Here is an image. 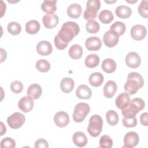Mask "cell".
Wrapping results in <instances>:
<instances>
[{
  "mask_svg": "<svg viewBox=\"0 0 148 148\" xmlns=\"http://www.w3.org/2000/svg\"><path fill=\"white\" fill-rule=\"evenodd\" d=\"M86 28L88 32L90 34H95L99 30L100 25L95 20H90L87 21Z\"/></svg>",
  "mask_w": 148,
  "mask_h": 148,
  "instance_id": "cell-34",
  "label": "cell"
},
{
  "mask_svg": "<svg viewBox=\"0 0 148 148\" xmlns=\"http://www.w3.org/2000/svg\"><path fill=\"white\" fill-rule=\"evenodd\" d=\"M130 97L126 92L120 94L116 98L115 103L119 109H123L130 102Z\"/></svg>",
  "mask_w": 148,
  "mask_h": 148,
  "instance_id": "cell-25",
  "label": "cell"
},
{
  "mask_svg": "<svg viewBox=\"0 0 148 148\" xmlns=\"http://www.w3.org/2000/svg\"><path fill=\"white\" fill-rule=\"evenodd\" d=\"M126 1H127V2H128V3H135V2H137V1H136H136H127V0Z\"/></svg>",
  "mask_w": 148,
  "mask_h": 148,
  "instance_id": "cell-46",
  "label": "cell"
},
{
  "mask_svg": "<svg viewBox=\"0 0 148 148\" xmlns=\"http://www.w3.org/2000/svg\"><path fill=\"white\" fill-rule=\"evenodd\" d=\"M126 65L131 68H138L141 63L140 57L136 52L131 51L127 54L125 57Z\"/></svg>",
  "mask_w": 148,
  "mask_h": 148,
  "instance_id": "cell-11",
  "label": "cell"
},
{
  "mask_svg": "<svg viewBox=\"0 0 148 148\" xmlns=\"http://www.w3.org/2000/svg\"><path fill=\"white\" fill-rule=\"evenodd\" d=\"M98 18L103 24H109L114 19V16L109 10H103L98 15Z\"/></svg>",
  "mask_w": 148,
  "mask_h": 148,
  "instance_id": "cell-31",
  "label": "cell"
},
{
  "mask_svg": "<svg viewBox=\"0 0 148 148\" xmlns=\"http://www.w3.org/2000/svg\"><path fill=\"white\" fill-rule=\"evenodd\" d=\"M57 1L45 0L41 5L42 10L47 14H53L57 10Z\"/></svg>",
  "mask_w": 148,
  "mask_h": 148,
  "instance_id": "cell-27",
  "label": "cell"
},
{
  "mask_svg": "<svg viewBox=\"0 0 148 148\" xmlns=\"http://www.w3.org/2000/svg\"><path fill=\"white\" fill-rule=\"evenodd\" d=\"M68 16L73 18H77L79 17L82 14V6L78 3H72L67 9Z\"/></svg>",
  "mask_w": 148,
  "mask_h": 148,
  "instance_id": "cell-21",
  "label": "cell"
},
{
  "mask_svg": "<svg viewBox=\"0 0 148 148\" xmlns=\"http://www.w3.org/2000/svg\"><path fill=\"white\" fill-rule=\"evenodd\" d=\"M144 85L142 76L138 72H130L127 76V81L124 86L125 92L128 95L135 94Z\"/></svg>",
  "mask_w": 148,
  "mask_h": 148,
  "instance_id": "cell-2",
  "label": "cell"
},
{
  "mask_svg": "<svg viewBox=\"0 0 148 148\" xmlns=\"http://www.w3.org/2000/svg\"><path fill=\"white\" fill-rule=\"evenodd\" d=\"M117 84L113 80H109L103 87V94L108 98H112L117 91Z\"/></svg>",
  "mask_w": 148,
  "mask_h": 148,
  "instance_id": "cell-19",
  "label": "cell"
},
{
  "mask_svg": "<svg viewBox=\"0 0 148 148\" xmlns=\"http://www.w3.org/2000/svg\"><path fill=\"white\" fill-rule=\"evenodd\" d=\"M100 61L99 57L95 54H91L88 55L85 59V65L87 67L93 68L98 66Z\"/></svg>",
  "mask_w": 148,
  "mask_h": 148,
  "instance_id": "cell-30",
  "label": "cell"
},
{
  "mask_svg": "<svg viewBox=\"0 0 148 148\" xmlns=\"http://www.w3.org/2000/svg\"><path fill=\"white\" fill-rule=\"evenodd\" d=\"M105 2H106V3H114V2H116V0H114V1H105Z\"/></svg>",
  "mask_w": 148,
  "mask_h": 148,
  "instance_id": "cell-45",
  "label": "cell"
},
{
  "mask_svg": "<svg viewBox=\"0 0 148 148\" xmlns=\"http://www.w3.org/2000/svg\"><path fill=\"white\" fill-rule=\"evenodd\" d=\"M119 40V36L110 30L106 31L103 36V42L108 47L115 46L118 43Z\"/></svg>",
  "mask_w": 148,
  "mask_h": 148,
  "instance_id": "cell-10",
  "label": "cell"
},
{
  "mask_svg": "<svg viewBox=\"0 0 148 148\" xmlns=\"http://www.w3.org/2000/svg\"><path fill=\"white\" fill-rule=\"evenodd\" d=\"M40 28L39 23L35 20H29L25 24V31L29 34H35L39 31Z\"/></svg>",
  "mask_w": 148,
  "mask_h": 148,
  "instance_id": "cell-28",
  "label": "cell"
},
{
  "mask_svg": "<svg viewBox=\"0 0 148 148\" xmlns=\"http://www.w3.org/2000/svg\"><path fill=\"white\" fill-rule=\"evenodd\" d=\"M122 122L124 127L127 128H131V127H134L136 125L137 119L135 116L132 118L124 117L122 120Z\"/></svg>",
  "mask_w": 148,
  "mask_h": 148,
  "instance_id": "cell-41",
  "label": "cell"
},
{
  "mask_svg": "<svg viewBox=\"0 0 148 148\" xmlns=\"http://www.w3.org/2000/svg\"><path fill=\"white\" fill-rule=\"evenodd\" d=\"M126 29V26L125 24L122 21L114 22L110 28V30L116 33L119 36L124 34Z\"/></svg>",
  "mask_w": 148,
  "mask_h": 148,
  "instance_id": "cell-32",
  "label": "cell"
},
{
  "mask_svg": "<svg viewBox=\"0 0 148 148\" xmlns=\"http://www.w3.org/2000/svg\"><path fill=\"white\" fill-rule=\"evenodd\" d=\"M7 29L9 34L13 35H17L21 32V27L18 23L16 21H12L8 24Z\"/></svg>",
  "mask_w": 148,
  "mask_h": 148,
  "instance_id": "cell-36",
  "label": "cell"
},
{
  "mask_svg": "<svg viewBox=\"0 0 148 148\" xmlns=\"http://www.w3.org/2000/svg\"><path fill=\"white\" fill-rule=\"evenodd\" d=\"M76 96L82 99H87L90 98L92 95V92L89 87L85 84H82L78 86L76 90Z\"/></svg>",
  "mask_w": 148,
  "mask_h": 148,
  "instance_id": "cell-18",
  "label": "cell"
},
{
  "mask_svg": "<svg viewBox=\"0 0 148 148\" xmlns=\"http://www.w3.org/2000/svg\"><path fill=\"white\" fill-rule=\"evenodd\" d=\"M101 68L106 73H111L116 69V63L112 58H106L102 61Z\"/></svg>",
  "mask_w": 148,
  "mask_h": 148,
  "instance_id": "cell-24",
  "label": "cell"
},
{
  "mask_svg": "<svg viewBox=\"0 0 148 148\" xmlns=\"http://www.w3.org/2000/svg\"><path fill=\"white\" fill-rule=\"evenodd\" d=\"M36 51L38 53L42 56H48L51 53L53 47L51 43L47 40L39 42L36 45Z\"/></svg>",
  "mask_w": 148,
  "mask_h": 148,
  "instance_id": "cell-15",
  "label": "cell"
},
{
  "mask_svg": "<svg viewBox=\"0 0 148 148\" xmlns=\"http://www.w3.org/2000/svg\"><path fill=\"white\" fill-rule=\"evenodd\" d=\"M10 89L12 92L15 94H18L21 92L23 90V83L18 80H15L13 82L10 84Z\"/></svg>",
  "mask_w": 148,
  "mask_h": 148,
  "instance_id": "cell-40",
  "label": "cell"
},
{
  "mask_svg": "<svg viewBox=\"0 0 148 148\" xmlns=\"http://www.w3.org/2000/svg\"><path fill=\"white\" fill-rule=\"evenodd\" d=\"M140 121L143 125L147 126L148 123V114L147 112L142 113L140 116Z\"/></svg>",
  "mask_w": 148,
  "mask_h": 148,
  "instance_id": "cell-43",
  "label": "cell"
},
{
  "mask_svg": "<svg viewBox=\"0 0 148 148\" xmlns=\"http://www.w3.org/2000/svg\"><path fill=\"white\" fill-rule=\"evenodd\" d=\"M54 121L58 127H64L66 126L69 122V116L67 113L60 111L56 113L54 115Z\"/></svg>",
  "mask_w": 148,
  "mask_h": 148,
  "instance_id": "cell-12",
  "label": "cell"
},
{
  "mask_svg": "<svg viewBox=\"0 0 148 148\" xmlns=\"http://www.w3.org/2000/svg\"><path fill=\"white\" fill-rule=\"evenodd\" d=\"M35 148H47L49 147V144L47 141L43 139L40 138L38 139L35 143Z\"/></svg>",
  "mask_w": 148,
  "mask_h": 148,
  "instance_id": "cell-42",
  "label": "cell"
},
{
  "mask_svg": "<svg viewBox=\"0 0 148 148\" xmlns=\"http://www.w3.org/2000/svg\"><path fill=\"white\" fill-rule=\"evenodd\" d=\"M85 45L90 51H97L101 49L102 42L101 39L97 36L88 38L85 42Z\"/></svg>",
  "mask_w": 148,
  "mask_h": 148,
  "instance_id": "cell-16",
  "label": "cell"
},
{
  "mask_svg": "<svg viewBox=\"0 0 148 148\" xmlns=\"http://www.w3.org/2000/svg\"><path fill=\"white\" fill-rule=\"evenodd\" d=\"M144 101L140 98L132 99L128 104L124 108L121 109V113L124 117L132 118L145 108Z\"/></svg>",
  "mask_w": 148,
  "mask_h": 148,
  "instance_id": "cell-3",
  "label": "cell"
},
{
  "mask_svg": "<svg viewBox=\"0 0 148 148\" xmlns=\"http://www.w3.org/2000/svg\"><path fill=\"white\" fill-rule=\"evenodd\" d=\"M89 105L84 102H80L76 105L73 113V120L76 123L82 122L90 112Z\"/></svg>",
  "mask_w": 148,
  "mask_h": 148,
  "instance_id": "cell-5",
  "label": "cell"
},
{
  "mask_svg": "<svg viewBox=\"0 0 148 148\" xmlns=\"http://www.w3.org/2000/svg\"><path fill=\"white\" fill-rule=\"evenodd\" d=\"M139 137L138 134L134 131L127 132L124 137V144L123 147L132 148L135 147L139 143Z\"/></svg>",
  "mask_w": 148,
  "mask_h": 148,
  "instance_id": "cell-8",
  "label": "cell"
},
{
  "mask_svg": "<svg viewBox=\"0 0 148 148\" xmlns=\"http://www.w3.org/2000/svg\"><path fill=\"white\" fill-rule=\"evenodd\" d=\"M72 140L75 145L82 147L85 146L87 143V138L86 135L80 131L76 132L72 136Z\"/></svg>",
  "mask_w": 148,
  "mask_h": 148,
  "instance_id": "cell-20",
  "label": "cell"
},
{
  "mask_svg": "<svg viewBox=\"0 0 148 148\" xmlns=\"http://www.w3.org/2000/svg\"><path fill=\"white\" fill-rule=\"evenodd\" d=\"M103 80L104 78L103 75L100 72H97L91 73L88 79L90 84L92 86L95 87L100 86L102 84Z\"/></svg>",
  "mask_w": 148,
  "mask_h": 148,
  "instance_id": "cell-26",
  "label": "cell"
},
{
  "mask_svg": "<svg viewBox=\"0 0 148 148\" xmlns=\"http://www.w3.org/2000/svg\"><path fill=\"white\" fill-rule=\"evenodd\" d=\"M25 121L24 114L19 112H15L9 116L7 119V123L9 126L13 129H17L21 127Z\"/></svg>",
  "mask_w": 148,
  "mask_h": 148,
  "instance_id": "cell-7",
  "label": "cell"
},
{
  "mask_svg": "<svg viewBox=\"0 0 148 148\" xmlns=\"http://www.w3.org/2000/svg\"><path fill=\"white\" fill-rule=\"evenodd\" d=\"M16 146V142L11 138L6 137L3 138L1 141V147H14Z\"/></svg>",
  "mask_w": 148,
  "mask_h": 148,
  "instance_id": "cell-39",
  "label": "cell"
},
{
  "mask_svg": "<svg viewBox=\"0 0 148 148\" xmlns=\"http://www.w3.org/2000/svg\"><path fill=\"white\" fill-rule=\"evenodd\" d=\"M148 1L147 0H143L141 1L140 5H139L138 9V12L143 17L147 18L148 17V7H147Z\"/></svg>",
  "mask_w": 148,
  "mask_h": 148,
  "instance_id": "cell-38",
  "label": "cell"
},
{
  "mask_svg": "<svg viewBox=\"0 0 148 148\" xmlns=\"http://www.w3.org/2000/svg\"><path fill=\"white\" fill-rule=\"evenodd\" d=\"M68 53L71 58L74 60H77L82 57L83 54V49L80 45L75 44L69 48Z\"/></svg>",
  "mask_w": 148,
  "mask_h": 148,
  "instance_id": "cell-29",
  "label": "cell"
},
{
  "mask_svg": "<svg viewBox=\"0 0 148 148\" xmlns=\"http://www.w3.org/2000/svg\"><path fill=\"white\" fill-rule=\"evenodd\" d=\"M42 93V90L40 86L38 84L34 83L31 84L27 90V96L32 99H38Z\"/></svg>",
  "mask_w": 148,
  "mask_h": 148,
  "instance_id": "cell-17",
  "label": "cell"
},
{
  "mask_svg": "<svg viewBox=\"0 0 148 148\" xmlns=\"http://www.w3.org/2000/svg\"><path fill=\"white\" fill-rule=\"evenodd\" d=\"M58 17L55 14H46L42 18V22L44 26L49 29L56 27L58 24Z\"/></svg>",
  "mask_w": 148,
  "mask_h": 148,
  "instance_id": "cell-13",
  "label": "cell"
},
{
  "mask_svg": "<svg viewBox=\"0 0 148 148\" xmlns=\"http://www.w3.org/2000/svg\"><path fill=\"white\" fill-rule=\"evenodd\" d=\"M103 120L102 117L98 115L94 114L90 117L89 124L87 127L88 134L92 137L99 136L102 130Z\"/></svg>",
  "mask_w": 148,
  "mask_h": 148,
  "instance_id": "cell-4",
  "label": "cell"
},
{
  "mask_svg": "<svg viewBox=\"0 0 148 148\" xmlns=\"http://www.w3.org/2000/svg\"><path fill=\"white\" fill-rule=\"evenodd\" d=\"M115 13L119 18H127L131 16L132 14V10L127 6L120 5L116 8Z\"/></svg>",
  "mask_w": 148,
  "mask_h": 148,
  "instance_id": "cell-23",
  "label": "cell"
},
{
  "mask_svg": "<svg viewBox=\"0 0 148 148\" xmlns=\"http://www.w3.org/2000/svg\"><path fill=\"white\" fill-rule=\"evenodd\" d=\"M75 86L73 80L71 77H64L60 82V88L65 93H69L72 91Z\"/></svg>",
  "mask_w": 148,
  "mask_h": 148,
  "instance_id": "cell-22",
  "label": "cell"
},
{
  "mask_svg": "<svg viewBox=\"0 0 148 148\" xmlns=\"http://www.w3.org/2000/svg\"><path fill=\"white\" fill-rule=\"evenodd\" d=\"M1 134L2 133V131H3V132L5 133L6 131V127L4 125V124H3L2 122H1Z\"/></svg>",
  "mask_w": 148,
  "mask_h": 148,
  "instance_id": "cell-44",
  "label": "cell"
},
{
  "mask_svg": "<svg viewBox=\"0 0 148 148\" xmlns=\"http://www.w3.org/2000/svg\"><path fill=\"white\" fill-rule=\"evenodd\" d=\"M36 68L41 72H46L50 69V64L48 61L45 59L39 60L35 65Z\"/></svg>",
  "mask_w": 148,
  "mask_h": 148,
  "instance_id": "cell-35",
  "label": "cell"
},
{
  "mask_svg": "<svg viewBox=\"0 0 148 148\" xmlns=\"http://www.w3.org/2000/svg\"><path fill=\"white\" fill-rule=\"evenodd\" d=\"M106 118L108 123L110 125H116L119 122V115L113 110H109L106 114Z\"/></svg>",
  "mask_w": 148,
  "mask_h": 148,
  "instance_id": "cell-33",
  "label": "cell"
},
{
  "mask_svg": "<svg viewBox=\"0 0 148 148\" xmlns=\"http://www.w3.org/2000/svg\"><path fill=\"white\" fill-rule=\"evenodd\" d=\"M79 31L80 28L76 23L67 21L64 23L58 34L54 37V42L56 47L59 50L64 49Z\"/></svg>",
  "mask_w": 148,
  "mask_h": 148,
  "instance_id": "cell-1",
  "label": "cell"
},
{
  "mask_svg": "<svg viewBox=\"0 0 148 148\" xmlns=\"http://www.w3.org/2000/svg\"><path fill=\"white\" fill-rule=\"evenodd\" d=\"M33 99H31L28 96L22 97L18 101V107L23 112L27 113L30 112L34 108Z\"/></svg>",
  "mask_w": 148,
  "mask_h": 148,
  "instance_id": "cell-14",
  "label": "cell"
},
{
  "mask_svg": "<svg viewBox=\"0 0 148 148\" xmlns=\"http://www.w3.org/2000/svg\"><path fill=\"white\" fill-rule=\"evenodd\" d=\"M99 144L102 148H111L113 146V140L109 135H103L101 137Z\"/></svg>",
  "mask_w": 148,
  "mask_h": 148,
  "instance_id": "cell-37",
  "label": "cell"
},
{
  "mask_svg": "<svg viewBox=\"0 0 148 148\" xmlns=\"http://www.w3.org/2000/svg\"><path fill=\"white\" fill-rule=\"evenodd\" d=\"M101 6L99 0H89L86 3V9L84 12L83 16L85 20H94L97 17V12Z\"/></svg>",
  "mask_w": 148,
  "mask_h": 148,
  "instance_id": "cell-6",
  "label": "cell"
},
{
  "mask_svg": "<svg viewBox=\"0 0 148 148\" xmlns=\"http://www.w3.org/2000/svg\"><path fill=\"white\" fill-rule=\"evenodd\" d=\"M131 36L135 40H141L146 35L147 31L145 26L141 24L134 25L131 29Z\"/></svg>",
  "mask_w": 148,
  "mask_h": 148,
  "instance_id": "cell-9",
  "label": "cell"
}]
</instances>
